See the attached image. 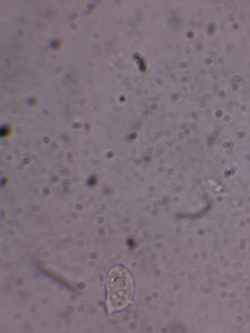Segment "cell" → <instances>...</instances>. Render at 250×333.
Wrapping results in <instances>:
<instances>
[{
    "mask_svg": "<svg viewBox=\"0 0 250 333\" xmlns=\"http://www.w3.org/2000/svg\"><path fill=\"white\" fill-rule=\"evenodd\" d=\"M108 292L111 307L114 309L125 307L131 299L133 281L129 273L123 268H115L110 272Z\"/></svg>",
    "mask_w": 250,
    "mask_h": 333,
    "instance_id": "1",
    "label": "cell"
}]
</instances>
